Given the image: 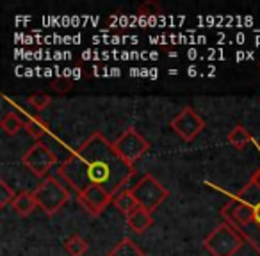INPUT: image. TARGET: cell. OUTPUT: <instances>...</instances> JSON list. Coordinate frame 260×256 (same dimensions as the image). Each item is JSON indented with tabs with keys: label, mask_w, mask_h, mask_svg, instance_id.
I'll return each instance as SVG.
<instances>
[{
	"label": "cell",
	"mask_w": 260,
	"mask_h": 256,
	"mask_svg": "<svg viewBox=\"0 0 260 256\" xmlns=\"http://www.w3.org/2000/svg\"><path fill=\"white\" fill-rule=\"evenodd\" d=\"M32 192L38 201V206H40L48 217L55 215L70 199V191L54 176L43 178V181H41Z\"/></svg>",
	"instance_id": "obj_4"
},
{
	"label": "cell",
	"mask_w": 260,
	"mask_h": 256,
	"mask_svg": "<svg viewBox=\"0 0 260 256\" xmlns=\"http://www.w3.org/2000/svg\"><path fill=\"white\" fill-rule=\"evenodd\" d=\"M249 180H251L253 184H256V185H258V187H260V166L256 167V171L251 174V178H249Z\"/></svg>",
	"instance_id": "obj_22"
},
{
	"label": "cell",
	"mask_w": 260,
	"mask_h": 256,
	"mask_svg": "<svg viewBox=\"0 0 260 256\" xmlns=\"http://www.w3.org/2000/svg\"><path fill=\"white\" fill-rule=\"evenodd\" d=\"M134 174V164L125 162L102 132H93L59 166V176L79 194L87 187H102L114 198Z\"/></svg>",
	"instance_id": "obj_1"
},
{
	"label": "cell",
	"mask_w": 260,
	"mask_h": 256,
	"mask_svg": "<svg viewBox=\"0 0 260 256\" xmlns=\"http://www.w3.org/2000/svg\"><path fill=\"white\" fill-rule=\"evenodd\" d=\"M112 205H114L121 213H125V217L130 215V213L139 206L130 189H123L121 192H118V194L112 198Z\"/></svg>",
	"instance_id": "obj_12"
},
{
	"label": "cell",
	"mask_w": 260,
	"mask_h": 256,
	"mask_svg": "<svg viewBox=\"0 0 260 256\" xmlns=\"http://www.w3.org/2000/svg\"><path fill=\"white\" fill-rule=\"evenodd\" d=\"M112 146H114L116 153L128 164H134L136 160H139L150 150V142L136 130L134 126H128V128L112 142Z\"/></svg>",
	"instance_id": "obj_6"
},
{
	"label": "cell",
	"mask_w": 260,
	"mask_h": 256,
	"mask_svg": "<svg viewBox=\"0 0 260 256\" xmlns=\"http://www.w3.org/2000/svg\"><path fill=\"white\" fill-rule=\"evenodd\" d=\"M25 123L22 118H20L18 114H15V112H9V114H6L4 118H2V121H0V126H2V130L6 132L8 135H16L20 130H25Z\"/></svg>",
	"instance_id": "obj_15"
},
{
	"label": "cell",
	"mask_w": 260,
	"mask_h": 256,
	"mask_svg": "<svg viewBox=\"0 0 260 256\" xmlns=\"http://www.w3.org/2000/svg\"><path fill=\"white\" fill-rule=\"evenodd\" d=\"M132 194H134L136 201L141 208H146L148 212H155L160 205L168 199L170 192L168 189L160 184L157 178H153V174L145 173L143 178L130 189Z\"/></svg>",
	"instance_id": "obj_5"
},
{
	"label": "cell",
	"mask_w": 260,
	"mask_h": 256,
	"mask_svg": "<svg viewBox=\"0 0 260 256\" xmlns=\"http://www.w3.org/2000/svg\"><path fill=\"white\" fill-rule=\"evenodd\" d=\"M228 142H230L235 150H244L246 146L251 142V134H249L242 125H235L230 134H228Z\"/></svg>",
	"instance_id": "obj_14"
},
{
	"label": "cell",
	"mask_w": 260,
	"mask_h": 256,
	"mask_svg": "<svg viewBox=\"0 0 260 256\" xmlns=\"http://www.w3.org/2000/svg\"><path fill=\"white\" fill-rule=\"evenodd\" d=\"M258 101H260V98H258Z\"/></svg>",
	"instance_id": "obj_24"
},
{
	"label": "cell",
	"mask_w": 260,
	"mask_h": 256,
	"mask_svg": "<svg viewBox=\"0 0 260 256\" xmlns=\"http://www.w3.org/2000/svg\"><path fill=\"white\" fill-rule=\"evenodd\" d=\"M50 87L55 91V93L64 94L66 91L72 89V80H68V79H57L55 82H52V86H50Z\"/></svg>",
	"instance_id": "obj_21"
},
{
	"label": "cell",
	"mask_w": 260,
	"mask_h": 256,
	"mask_svg": "<svg viewBox=\"0 0 260 256\" xmlns=\"http://www.w3.org/2000/svg\"><path fill=\"white\" fill-rule=\"evenodd\" d=\"M138 13L141 16H155V15H160V6L157 4V2H153V0H148V2H145L143 6H139Z\"/></svg>",
	"instance_id": "obj_20"
},
{
	"label": "cell",
	"mask_w": 260,
	"mask_h": 256,
	"mask_svg": "<svg viewBox=\"0 0 260 256\" xmlns=\"http://www.w3.org/2000/svg\"><path fill=\"white\" fill-rule=\"evenodd\" d=\"M89 249V244L80 237L79 233L72 235L68 240L64 242V251L68 252L70 256H84Z\"/></svg>",
	"instance_id": "obj_16"
},
{
	"label": "cell",
	"mask_w": 260,
	"mask_h": 256,
	"mask_svg": "<svg viewBox=\"0 0 260 256\" xmlns=\"http://www.w3.org/2000/svg\"><path fill=\"white\" fill-rule=\"evenodd\" d=\"M126 224H128V228L134 231V233L143 235L153 224L152 212H148L146 208L138 206V208L130 213V215H126Z\"/></svg>",
	"instance_id": "obj_10"
},
{
	"label": "cell",
	"mask_w": 260,
	"mask_h": 256,
	"mask_svg": "<svg viewBox=\"0 0 260 256\" xmlns=\"http://www.w3.org/2000/svg\"><path fill=\"white\" fill-rule=\"evenodd\" d=\"M219 215L260 254V187L251 180L237 191Z\"/></svg>",
	"instance_id": "obj_2"
},
{
	"label": "cell",
	"mask_w": 260,
	"mask_h": 256,
	"mask_svg": "<svg viewBox=\"0 0 260 256\" xmlns=\"http://www.w3.org/2000/svg\"><path fill=\"white\" fill-rule=\"evenodd\" d=\"M16 196H18V194H16L15 189H13L8 181L0 180V206H2V208H6L9 203L13 205V201H15Z\"/></svg>",
	"instance_id": "obj_18"
},
{
	"label": "cell",
	"mask_w": 260,
	"mask_h": 256,
	"mask_svg": "<svg viewBox=\"0 0 260 256\" xmlns=\"http://www.w3.org/2000/svg\"><path fill=\"white\" fill-rule=\"evenodd\" d=\"M48 130H50L48 123L43 121L40 116H36V118H29L25 123V132L34 139H41L43 135L48 134Z\"/></svg>",
	"instance_id": "obj_17"
},
{
	"label": "cell",
	"mask_w": 260,
	"mask_h": 256,
	"mask_svg": "<svg viewBox=\"0 0 260 256\" xmlns=\"http://www.w3.org/2000/svg\"><path fill=\"white\" fill-rule=\"evenodd\" d=\"M22 164L30 171L32 174H36L38 178H43L48 174V171L57 164V157L50 152L47 144L43 142H36L34 146H30L25 152V155L22 157Z\"/></svg>",
	"instance_id": "obj_8"
},
{
	"label": "cell",
	"mask_w": 260,
	"mask_h": 256,
	"mask_svg": "<svg viewBox=\"0 0 260 256\" xmlns=\"http://www.w3.org/2000/svg\"><path fill=\"white\" fill-rule=\"evenodd\" d=\"M258 68H260V61H258Z\"/></svg>",
	"instance_id": "obj_23"
},
{
	"label": "cell",
	"mask_w": 260,
	"mask_h": 256,
	"mask_svg": "<svg viewBox=\"0 0 260 256\" xmlns=\"http://www.w3.org/2000/svg\"><path fill=\"white\" fill-rule=\"evenodd\" d=\"M171 130L185 142H191L205 130V119L198 114L192 107H185L177 114L170 123Z\"/></svg>",
	"instance_id": "obj_7"
},
{
	"label": "cell",
	"mask_w": 260,
	"mask_h": 256,
	"mask_svg": "<svg viewBox=\"0 0 260 256\" xmlns=\"http://www.w3.org/2000/svg\"><path fill=\"white\" fill-rule=\"evenodd\" d=\"M109 256H145V252L132 238H123L118 245H114V249L109 251Z\"/></svg>",
	"instance_id": "obj_13"
},
{
	"label": "cell",
	"mask_w": 260,
	"mask_h": 256,
	"mask_svg": "<svg viewBox=\"0 0 260 256\" xmlns=\"http://www.w3.org/2000/svg\"><path fill=\"white\" fill-rule=\"evenodd\" d=\"M244 238L228 223H221L203 240V247L212 256H235L244 244Z\"/></svg>",
	"instance_id": "obj_3"
},
{
	"label": "cell",
	"mask_w": 260,
	"mask_h": 256,
	"mask_svg": "<svg viewBox=\"0 0 260 256\" xmlns=\"http://www.w3.org/2000/svg\"><path fill=\"white\" fill-rule=\"evenodd\" d=\"M79 203L91 215L96 217L112 203V196L102 187H87L79 194Z\"/></svg>",
	"instance_id": "obj_9"
},
{
	"label": "cell",
	"mask_w": 260,
	"mask_h": 256,
	"mask_svg": "<svg viewBox=\"0 0 260 256\" xmlns=\"http://www.w3.org/2000/svg\"><path fill=\"white\" fill-rule=\"evenodd\" d=\"M52 103V96L50 94H45V93H36L32 96H29V105H32L38 112H43L48 105Z\"/></svg>",
	"instance_id": "obj_19"
},
{
	"label": "cell",
	"mask_w": 260,
	"mask_h": 256,
	"mask_svg": "<svg viewBox=\"0 0 260 256\" xmlns=\"http://www.w3.org/2000/svg\"><path fill=\"white\" fill-rule=\"evenodd\" d=\"M36 208H38V201H36V198H34V192L22 191V192H18V196H16L15 201H13V210H15L20 217H29Z\"/></svg>",
	"instance_id": "obj_11"
}]
</instances>
